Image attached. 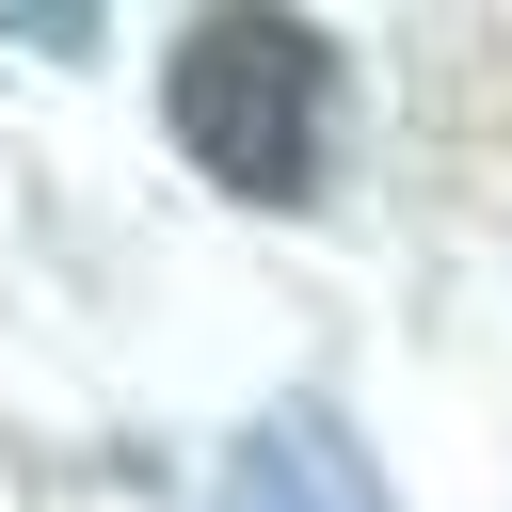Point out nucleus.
Returning a JSON list of instances; mask_svg holds the SVG:
<instances>
[{
  "label": "nucleus",
  "mask_w": 512,
  "mask_h": 512,
  "mask_svg": "<svg viewBox=\"0 0 512 512\" xmlns=\"http://www.w3.org/2000/svg\"><path fill=\"white\" fill-rule=\"evenodd\" d=\"M160 112H176V144H192L224 192L304 208V192H320V128H336V48H320L304 16H192Z\"/></svg>",
  "instance_id": "nucleus-1"
},
{
  "label": "nucleus",
  "mask_w": 512,
  "mask_h": 512,
  "mask_svg": "<svg viewBox=\"0 0 512 512\" xmlns=\"http://www.w3.org/2000/svg\"><path fill=\"white\" fill-rule=\"evenodd\" d=\"M208 512H400V496L368 480V448H352V432H336L320 400H288V416H256V432L224 448Z\"/></svg>",
  "instance_id": "nucleus-2"
}]
</instances>
